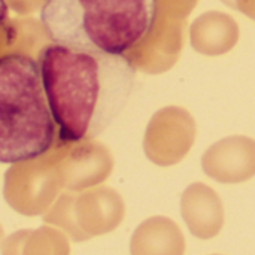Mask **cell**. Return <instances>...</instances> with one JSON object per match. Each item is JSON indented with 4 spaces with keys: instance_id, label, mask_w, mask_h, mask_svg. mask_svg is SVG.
I'll use <instances>...</instances> for the list:
<instances>
[{
    "instance_id": "6da1fadb",
    "label": "cell",
    "mask_w": 255,
    "mask_h": 255,
    "mask_svg": "<svg viewBox=\"0 0 255 255\" xmlns=\"http://www.w3.org/2000/svg\"><path fill=\"white\" fill-rule=\"evenodd\" d=\"M57 143L94 139L123 111L136 69L126 55L45 45L37 57Z\"/></svg>"
},
{
    "instance_id": "7a4b0ae2",
    "label": "cell",
    "mask_w": 255,
    "mask_h": 255,
    "mask_svg": "<svg viewBox=\"0 0 255 255\" xmlns=\"http://www.w3.org/2000/svg\"><path fill=\"white\" fill-rule=\"evenodd\" d=\"M157 0H43L46 36L64 46L127 55L149 34Z\"/></svg>"
},
{
    "instance_id": "3957f363",
    "label": "cell",
    "mask_w": 255,
    "mask_h": 255,
    "mask_svg": "<svg viewBox=\"0 0 255 255\" xmlns=\"http://www.w3.org/2000/svg\"><path fill=\"white\" fill-rule=\"evenodd\" d=\"M55 143L39 63L19 52L0 55V163L42 157Z\"/></svg>"
},
{
    "instance_id": "277c9868",
    "label": "cell",
    "mask_w": 255,
    "mask_h": 255,
    "mask_svg": "<svg viewBox=\"0 0 255 255\" xmlns=\"http://www.w3.org/2000/svg\"><path fill=\"white\" fill-rule=\"evenodd\" d=\"M126 215L123 197L109 187H96L76 194L69 191L45 212L43 221L61 229L75 242L114 232Z\"/></svg>"
},
{
    "instance_id": "5b68a950",
    "label": "cell",
    "mask_w": 255,
    "mask_h": 255,
    "mask_svg": "<svg viewBox=\"0 0 255 255\" xmlns=\"http://www.w3.org/2000/svg\"><path fill=\"white\" fill-rule=\"evenodd\" d=\"M63 188L55 146L42 157L15 163L4 175L3 196L21 215L45 214Z\"/></svg>"
},
{
    "instance_id": "8992f818",
    "label": "cell",
    "mask_w": 255,
    "mask_h": 255,
    "mask_svg": "<svg viewBox=\"0 0 255 255\" xmlns=\"http://www.w3.org/2000/svg\"><path fill=\"white\" fill-rule=\"evenodd\" d=\"M196 140V121L191 114L179 106L157 111L148 123L143 149L157 166H173L190 152Z\"/></svg>"
},
{
    "instance_id": "52a82bcc",
    "label": "cell",
    "mask_w": 255,
    "mask_h": 255,
    "mask_svg": "<svg viewBox=\"0 0 255 255\" xmlns=\"http://www.w3.org/2000/svg\"><path fill=\"white\" fill-rule=\"evenodd\" d=\"M63 188L84 191L105 182L114 169L111 151L93 139L55 145Z\"/></svg>"
},
{
    "instance_id": "ba28073f",
    "label": "cell",
    "mask_w": 255,
    "mask_h": 255,
    "mask_svg": "<svg viewBox=\"0 0 255 255\" xmlns=\"http://www.w3.org/2000/svg\"><path fill=\"white\" fill-rule=\"evenodd\" d=\"M185 25L187 19L157 12L149 34L126 58L134 69L148 73L166 72L181 55L185 42Z\"/></svg>"
},
{
    "instance_id": "9c48e42d",
    "label": "cell",
    "mask_w": 255,
    "mask_h": 255,
    "mask_svg": "<svg viewBox=\"0 0 255 255\" xmlns=\"http://www.w3.org/2000/svg\"><path fill=\"white\" fill-rule=\"evenodd\" d=\"M203 172L221 184H239L255 176V140L247 136H229L206 149Z\"/></svg>"
},
{
    "instance_id": "30bf717a",
    "label": "cell",
    "mask_w": 255,
    "mask_h": 255,
    "mask_svg": "<svg viewBox=\"0 0 255 255\" xmlns=\"http://www.w3.org/2000/svg\"><path fill=\"white\" fill-rule=\"evenodd\" d=\"M181 214L191 235L199 239L215 238L224 226V208L220 196L202 182L185 188L181 197Z\"/></svg>"
},
{
    "instance_id": "8fae6325",
    "label": "cell",
    "mask_w": 255,
    "mask_h": 255,
    "mask_svg": "<svg viewBox=\"0 0 255 255\" xmlns=\"http://www.w3.org/2000/svg\"><path fill=\"white\" fill-rule=\"evenodd\" d=\"M191 46L203 55H223L239 40V25L230 15L218 10L202 13L190 27Z\"/></svg>"
},
{
    "instance_id": "7c38bea8",
    "label": "cell",
    "mask_w": 255,
    "mask_h": 255,
    "mask_svg": "<svg viewBox=\"0 0 255 255\" xmlns=\"http://www.w3.org/2000/svg\"><path fill=\"white\" fill-rule=\"evenodd\" d=\"M131 255H184L185 239L178 224L166 217L143 221L130 241Z\"/></svg>"
},
{
    "instance_id": "4fadbf2b",
    "label": "cell",
    "mask_w": 255,
    "mask_h": 255,
    "mask_svg": "<svg viewBox=\"0 0 255 255\" xmlns=\"http://www.w3.org/2000/svg\"><path fill=\"white\" fill-rule=\"evenodd\" d=\"M70 247L66 236L52 229L21 230L10 235L4 244L1 255H69Z\"/></svg>"
},
{
    "instance_id": "5bb4252c",
    "label": "cell",
    "mask_w": 255,
    "mask_h": 255,
    "mask_svg": "<svg viewBox=\"0 0 255 255\" xmlns=\"http://www.w3.org/2000/svg\"><path fill=\"white\" fill-rule=\"evenodd\" d=\"M199 0H157V10L187 19Z\"/></svg>"
},
{
    "instance_id": "9a60e30c",
    "label": "cell",
    "mask_w": 255,
    "mask_h": 255,
    "mask_svg": "<svg viewBox=\"0 0 255 255\" xmlns=\"http://www.w3.org/2000/svg\"><path fill=\"white\" fill-rule=\"evenodd\" d=\"M7 18V4L6 0H0V25L6 21Z\"/></svg>"
},
{
    "instance_id": "2e32d148",
    "label": "cell",
    "mask_w": 255,
    "mask_h": 255,
    "mask_svg": "<svg viewBox=\"0 0 255 255\" xmlns=\"http://www.w3.org/2000/svg\"><path fill=\"white\" fill-rule=\"evenodd\" d=\"M3 239H4V232H3V227L0 226V247L3 244Z\"/></svg>"
}]
</instances>
